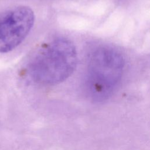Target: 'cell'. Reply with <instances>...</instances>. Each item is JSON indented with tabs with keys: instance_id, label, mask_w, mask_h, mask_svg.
<instances>
[{
	"instance_id": "3",
	"label": "cell",
	"mask_w": 150,
	"mask_h": 150,
	"mask_svg": "<svg viewBox=\"0 0 150 150\" xmlns=\"http://www.w3.org/2000/svg\"><path fill=\"white\" fill-rule=\"evenodd\" d=\"M34 13L29 7L20 6L0 16V53L17 47L26 37L34 23Z\"/></svg>"
},
{
	"instance_id": "2",
	"label": "cell",
	"mask_w": 150,
	"mask_h": 150,
	"mask_svg": "<svg viewBox=\"0 0 150 150\" xmlns=\"http://www.w3.org/2000/svg\"><path fill=\"white\" fill-rule=\"evenodd\" d=\"M124 62L121 54L110 47L94 51L89 60L84 88L88 97L96 102L107 100L120 83Z\"/></svg>"
},
{
	"instance_id": "1",
	"label": "cell",
	"mask_w": 150,
	"mask_h": 150,
	"mask_svg": "<svg viewBox=\"0 0 150 150\" xmlns=\"http://www.w3.org/2000/svg\"><path fill=\"white\" fill-rule=\"evenodd\" d=\"M77 52L69 40L57 39L36 53L28 66L31 79L43 85H54L71 75L77 64Z\"/></svg>"
}]
</instances>
